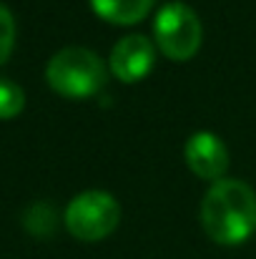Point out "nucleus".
Wrapping results in <instances>:
<instances>
[{
	"label": "nucleus",
	"instance_id": "f257e3e1",
	"mask_svg": "<svg viewBox=\"0 0 256 259\" xmlns=\"http://www.w3.org/2000/svg\"><path fill=\"white\" fill-rule=\"evenodd\" d=\"M203 232L224 247L246 242L256 229V191L241 179H219L201 201Z\"/></svg>",
	"mask_w": 256,
	"mask_h": 259
},
{
	"label": "nucleus",
	"instance_id": "f03ea898",
	"mask_svg": "<svg viewBox=\"0 0 256 259\" xmlns=\"http://www.w3.org/2000/svg\"><path fill=\"white\" fill-rule=\"evenodd\" d=\"M45 78L61 96L85 98L106 86V63L90 48L66 46L48 61Z\"/></svg>",
	"mask_w": 256,
	"mask_h": 259
},
{
	"label": "nucleus",
	"instance_id": "7ed1b4c3",
	"mask_svg": "<svg viewBox=\"0 0 256 259\" xmlns=\"http://www.w3.org/2000/svg\"><path fill=\"white\" fill-rule=\"evenodd\" d=\"M121 222V204L103 189H88L73 196L66 206V227L81 242H98L108 237Z\"/></svg>",
	"mask_w": 256,
	"mask_h": 259
},
{
	"label": "nucleus",
	"instance_id": "20e7f679",
	"mask_svg": "<svg viewBox=\"0 0 256 259\" xmlns=\"http://www.w3.org/2000/svg\"><path fill=\"white\" fill-rule=\"evenodd\" d=\"M156 46L171 61H188L201 48V20L186 3H166L153 20Z\"/></svg>",
	"mask_w": 256,
	"mask_h": 259
},
{
	"label": "nucleus",
	"instance_id": "39448f33",
	"mask_svg": "<svg viewBox=\"0 0 256 259\" xmlns=\"http://www.w3.org/2000/svg\"><path fill=\"white\" fill-rule=\"evenodd\" d=\"M153 58H156V46L146 35L131 33V35H123L113 46L108 66L118 81L136 83L153 68Z\"/></svg>",
	"mask_w": 256,
	"mask_h": 259
},
{
	"label": "nucleus",
	"instance_id": "423d86ee",
	"mask_svg": "<svg viewBox=\"0 0 256 259\" xmlns=\"http://www.w3.org/2000/svg\"><path fill=\"white\" fill-rule=\"evenodd\" d=\"M183 156H186L188 169L196 174V176H201V179L219 181L221 174L226 171V166H229L226 144L216 134H211V131H196L186 141Z\"/></svg>",
	"mask_w": 256,
	"mask_h": 259
},
{
	"label": "nucleus",
	"instance_id": "0eeeda50",
	"mask_svg": "<svg viewBox=\"0 0 256 259\" xmlns=\"http://www.w3.org/2000/svg\"><path fill=\"white\" fill-rule=\"evenodd\" d=\"M153 0H90V8L98 18L113 25H133L143 20L151 10Z\"/></svg>",
	"mask_w": 256,
	"mask_h": 259
},
{
	"label": "nucleus",
	"instance_id": "6e6552de",
	"mask_svg": "<svg viewBox=\"0 0 256 259\" xmlns=\"http://www.w3.org/2000/svg\"><path fill=\"white\" fill-rule=\"evenodd\" d=\"M25 93L15 81L0 78V118H13L23 111Z\"/></svg>",
	"mask_w": 256,
	"mask_h": 259
},
{
	"label": "nucleus",
	"instance_id": "1a4fd4ad",
	"mask_svg": "<svg viewBox=\"0 0 256 259\" xmlns=\"http://www.w3.org/2000/svg\"><path fill=\"white\" fill-rule=\"evenodd\" d=\"M15 43V18L8 10V5L0 3V66L10 58Z\"/></svg>",
	"mask_w": 256,
	"mask_h": 259
},
{
	"label": "nucleus",
	"instance_id": "9d476101",
	"mask_svg": "<svg viewBox=\"0 0 256 259\" xmlns=\"http://www.w3.org/2000/svg\"><path fill=\"white\" fill-rule=\"evenodd\" d=\"M25 227L35 234H45L53 229V211L48 204H33L25 211Z\"/></svg>",
	"mask_w": 256,
	"mask_h": 259
}]
</instances>
